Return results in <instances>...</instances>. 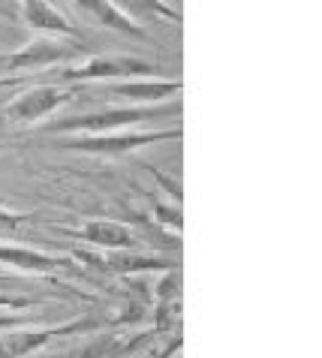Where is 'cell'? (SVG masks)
<instances>
[{"label":"cell","instance_id":"obj_17","mask_svg":"<svg viewBox=\"0 0 322 358\" xmlns=\"http://www.w3.org/2000/svg\"><path fill=\"white\" fill-rule=\"evenodd\" d=\"M36 73H27V76H0V91H9V87H24L34 82Z\"/></svg>","mask_w":322,"mask_h":358},{"label":"cell","instance_id":"obj_6","mask_svg":"<svg viewBox=\"0 0 322 358\" xmlns=\"http://www.w3.org/2000/svg\"><path fill=\"white\" fill-rule=\"evenodd\" d=\"M78 96L76 87H60V85H34L24 94H18L6 108V117L13 124H36L57 112L60 106L73 103Z\"/></svg>","mask_w":322,"mask_h":358},{"label":"cell","instance_id":"obj_13","mask_svg":"<svg viewBox=\"0 0 322 358\" xmlns=\"http://www.w3.org/2000/svg\"><path fill=\"white\" fill-rule=\"evenodd\" d=\"M112 3L120 9V13H127L133 22H160V18H166V22H181V13L172 6H166L163 0H112Z\"/></svg>","mask_w":322,"mask_h":358},{"label":"cell","instance_id":"obj_1","mask_svg":"<svg viewBox=\"0 0 322 358\" xmlns=\"http://www.w3.org/2000/svg\"><path fill=\"white\" fill-rule=\"evenodd\" d=\"M181 115V99H166V103H150V106H118V108H99V112L73 115V117H57L39 127L46 136H66V133H118L127 127H139L148 121H169Z\"/></svg>","mask_w":322,"mask_h":358},{"label":"cell","instance_id":"obj_5","mask_svg":"<svg viewBox=\"0 0 322 358\" xmlns=\"http://www.w3.org/2000/svg\"><path fill=\"white\" fill-rule=\"evenodd\" d=\"M76 259L88 262L99 274L112 277H133V274H150V271H169V268H181L169 256H150L139 250H106V253H76Z\"/></svg>","mask_w":322,"mask_h":358},{"label":"cell","instance_id":"obj_3","mask_svg":"<svg viewBox=\"0 0 322 358\" xmlns=\"http://www.w3.org/2000/svg\"><path fill=\"white\" fill-rule=\"evenodd\" d=\"M157 73L154 64L139 61V57H124V55H90L82 57L78 64L55 66L39 76H52L60 85H78V82H115V78H133V76H148Z\"/></svg>","mask_w":322,"mask_h":358},{"label":"cell","instance_id":"obj_4","mask_svg":"<svg viewBox=\"0 0 322 358\" xmlns=\"http://www.w3.org/2000/svg\"><path fill=\"white\" fill-rule=\"evenodd\" d=\"M181 138V127H169V130H154V133H82L76 138H64L57 142L66 151H82V154H97V157H120L136 148L157 145V142H175Z\"/></svg>","mask_w":322,"mask_h":358},{"label":"cell","instance_id":"obj_14","mask_svg":"<svg viewBox=\"0 0 322 358\" xmlns=\"http://www.w3.org/2000/svg\"><path fill=\"white\" fill-rule=\"evenodd\" d=\"M39 280V277H36ZM36 280L30 283L27 277H18V274H0V292H18V295H30V286L34 289H39V292H52V295H69V298H82V301H88L85 295H78V292H69V289H57V286H69V283H39L36 286Z\"/></svg>","mask_w":322,"mask_h":358},{"label":"cell","instance_id":"obj_12","mask_svg":"<svg viewBox=\"0 0 322 358\" xmlns=\"http://www.w3.org/2000/svg\"><path fill=\"white\" fill-rule=\"evenodd\" d=\"M18 3H22V18L30 31L78 39V27L64 13H57V6H52L48 0H18Z\"/></svg>","mask_w":322,"mask_h":358},{"label":"cell","instance_id":"obj_15","mask_svg":"<svg viewBox=\"0 0 322 358\" xmlns=\"http://www.w3.org/2000/svg\"><path fill=\"white\" fill-rule=\"evenodd\" d=\"M34 214H22V211H9V208H0V235H15Z\"/></svg>","mask_w":322,"mask_h":358},{"label":"cell","instance_id":"obj_16","mask_svg":"<svg viewBox=\"0 0 322 358\" xmlns=\"http://www.w3.org/2000/svg\"><path fill=\"white\" fill-rule=\"evenodd\" d=\"M46 313H0V331H9V328H22V325H30V322H43Z\"/></svg>","mask_w":322,"mask_h":358},{"label":"cell","instance_id":"obj_9","mask_svg":"<svg viewBox=\"0 0 322 358\" xmlns=\"http://www.w3.org/2000/svg\"><path fill=\"white\" fill-rule=\"evenodd\" d=\"M181 87H184L181 78H127V82L106 85V91L118 99H127L133 106H150V103L175 99L181 94Z\"/></svg>","mask_w":322,"mask_h":358},{"label":"cell","instance_id":"obj_11","mask_svg":"<svg viewBox=\"0 0 322 358\" xmlns=\"http://www.w3.org/2000/svg\"><path fill=\"white\" fill-rule=\"evenodd\" d=\"M78 13H82L90 24H99V27H108V31H118L124 36H133V39H148V31L139 22H133L127 13L112 3V0H69Z\"/></svg>","mask_w":322,"mask_h":358},{"label":"cell","instance_id":"obj_8","mask_svg":"<svg viewBox=\"0 0 322 358\" xmlns=\"http://www.w3.org/2000/svg\"><path fill=\"white\" fill-rule=\"evenodd\" d=\"M103 320H78L60 328H46V331H27V328H9V331L0 334V358H24L27 352L39 350V346L52 343L55 337H66V334H82L90 328H99Z\"/></svg>","mask_w":322,"mask_h":358},{"label":"cell","instance_id":"obj_18","mask_svg":"<svg viewBox=\"0 0 322 358\" xmlns=\"http://www.w3.org/2000/svg\"><path fill=\"white\" fill-rule=\"evenodd\" d=\"M120 355H124V352H115V355H103V358H120Z\"/></svg>","mask_w":322,"mask_h":358},{"label":"cell","instance_id":"obj_2","mask_svg":"<svg viewBox=\"0 0 322 358\" xmlns=\"http://www.w3.org/2000/svg\"><path fill=\"white\" fill-rule=\"evenodd\" d=\"M88 55V48L82 39H73V43H64V39H34L22 48L9 55H0V76H9V73H46V69H55V66H66L73 61H82Z\"/></svg>","mask_w":322,"mask_h":358},{"label":"cell","instance_id":"obj_7","mask_svg":"<svg viewBox=\"0 0 322 358\" xmlns=\"http://www.w3.org/2000/svg\"><path fill=\"white\" fill-rule=\"evenodd\" d=\"M0 265H9L13 271L46 277V274H69V277H82L88 280L85 265H76V259L66 256H52L34 247H18V244H0Z\"/></svg>","mask_w":322,"mask_h":358},{"label":"cell","instance_id":"obj_10","mask_svg":"<svg viewBox=\"0 0 322 358\" xmlns=\"http://www.w3.org/2000/svg\"><path fill=\"white\" fill-rule=\"evenodd\" d=\"M73 235L97 250H139L142 247V238L118 220H88Z\"/></svg>","mask_w":322,"mask_h":358}]
</instances>
